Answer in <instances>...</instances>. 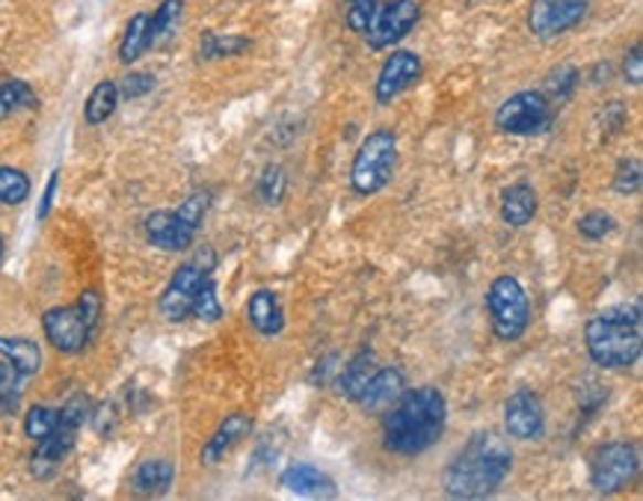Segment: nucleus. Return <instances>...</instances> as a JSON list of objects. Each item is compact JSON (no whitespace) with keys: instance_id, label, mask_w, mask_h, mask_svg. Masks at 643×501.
Instances as JSON below:
<instances>
[{"instance_id":"obj_23","label":"nucleus","mask_w":643,"mask_h":501,"mask_svg":"<svg viewBox=\"0 0 643 501\" xmlns=\"http://www.w3.org/2000/svg\"><path fill=\"white\" fill-rule=\"evenodd\" d=\"M373 371H377V360H373L371 350L356 353L354 360L347 362L345 369H341V374H338L336 392L356 404V401H359V395L365 392V386H368V380L373 377Z\"/></svg>"},{"instance_id":"obj_25","label":"nucleus","mask_w":643,"mask_h":501,"mask_svg":"<svg viewBox=\"0 0 643 501\" xmlns=\"http://www.w3.org/2000/svg\"><path fill=\"white\" fill-rule=\"evenodd\" d=\"M119 107V84L116 81H102L93 86V93L86 95L84 105V122L86 125H104L116 114Z\"/></svg>"},{"instance_id":"obj_6","label":"nucleus","mask_w":643,"mask_h":501,"mask_svg":"<svg viewBox=\"0 0 643 501\" xmlns=\"http://www.w3.org/2000/svg\"><path fill=\"white\" fill-rule=\"evenodd\" d=\"M486 309H489L495 339L504 341V344H513V341H519L528 332L531 300H528V291H525V285L516 276H495L489 291H486Z\"/></svg>"},{"instance_id":"obj_33","label":"nucleus","mask_w":643,"mask_h":501,"mask_svg":"<svg viewBox=\"0 0 643 501\" xmlns=\"http://www.w3.org/2000/svg\"><path fill=\"white\" fill-rule=\"evenodd\" d=\"M614 217L608 214V211H590L584 217L578 220V235L584 237V241H605L611 232H614Z\"/></svg>"},{"instance_id":"obj_2","label":"nucleus","mask_w":643,"mask_h":501,"mask_svg":"<svg viewBox=\"0 0 643 501\" xmlns=\"http://www.w3.org/2000/svg\"><path fill=\"white\" fill-rule=\"evenodd\" d=\"M513 472V451L502 436L481 430L468 439L442 472L445 495L460 501L489 499Z\"/></svg>"},{"instance_id":"obj_10","label":"nucleus","mask_w":643,"mask_h":501,"mask_svg":"<svg viewBox=\"0 0 643 501\" xmlns=\"http://www.w3.org/2000/svg\"><path fill=\"white\" fill-rule=\"evenodd\" d=\"M42 369V350L30 339H3L0 335V409L19 404L21 388Z\"/></svg>"},{"instance_id":"obj_8","label":"nucleus","mask_w":643,"mask_h":501,"mask_svg":"<svg viewBox=\"0 0 643 501\" xmlns=\"http://www.w3.org/2000/svg\"><path fill=\"white\" fill-rule=\"evenodd\" d=\"M551 125H555V110L540 89H523V93L510 95L495 110V131L510 134V137H540L551 131Z\"/></svg>"},{"instance_id":"obj_5","label":"nucleus","mask_w":643,"mask_h":501,"mask_svg":"<svg viewBox=\"0 0 643 501\" xmlns=\"http://www.w3.org/2000/svg\"><path fill=\"white\" fill-rule=\"evenodd\" d=\"M86 416H89V401L84 395L68 397L66 407L60 409V418H56L54 434L36 443V451L30 457V475L36 481H51L60 466L68 457V451L75 448L77 430L84 427Z\"/></svg>"},{"instance_id":"obj_16","label":"nucleus","mask_w":643,"mask_h":501,"mask_svg":"<svg viewBox=\"0 0 643 501\" xmlns=\"http://www.w3.org/2000/svg\"><path fill=\"white\" fill-rule=\"evenodd\" d=\"M143 232H146V241L164 253H185L197 241V228L187 226L185 220L178 217V211H155L143 223Z\"/></svg>"},{"instance_id":"obj_26","label":"nucleus","mask_w":643,"mask_h":501,"mask_svg":"<svg viewBox=\"0 0 643 501\" xmlns=\"http://www.w3.org/2000/svg\"><path fill=\"white\" fill-rule=\"evenodd\" d=\"M36 107H39V98L28 81L10 77V81H3V84H0V119L24 114V110H36Z\"/></svg>"},{"instance_id":"obj_18","label":"nucleus","mask_w":643,"mask_h":501,"mask_svg":"<svg viewBox=\"0 0 643 501\" xmlns=\"http://www.w3.org/2000/svg\"><path fill=\"white\" fill-rule=\"evenodd\" d=\"M280 487L285 492L303 495V499H336L338 495L336 481L312 463H291L280 475Z\"/></svg>"},{"instance_id":"obj_4","label":"nucleus","mask_w":643,"mask_h":501,"mask_svg":"<svg viewBox=\"0 0 643 501\" xmlns=\"http://www.w3.org/2000/svg\"><path fill=\"white\" fill-rule=\"evenodd\" d=\"M398 167V134L392 128H377L356 149L350 167V188L359 196H373L389 188Z\"/></svg>"},{"instance_id":"obj_21","label":"nucleus","mask_w":643,"mask_h":501,"mask_svg":"<svg viewBox=\"0 0 643 501\" xmlns=\"http://www.w3.org/2000/svg\"><path fill=\"white\" fill-rule=\"evenodd\" d=\"M246 321L259 335L264 339H273V335H280L285 330V315H282L280 297L267 288H259V291L252 294L250 303H246Z\"/></svg>"},{"instance_id":"obj_34","label":"nucleus","mask_w":643,"mask_h":501,"mask_svg":"<svg viewBox=\"0 0 643 501\" xmlns=\"http://www.w3.org/2000/svg\"><path fill=\"white\" fill-rule=\"evenodd\" d=\"M208 209H211V193L208 190H193L190 196L178 205V217L185 220L187 226L190 228H197L199 232V226H202V220H205V214H208Z\"/></svg>"},{"instance_id":"obj_30","label":"nucleus","mask_w":643,"mask_h":501,"mask_svg":"<svg viewBox=\"0 0 643 501\" xmlns=\"http://www.w3.org/2000/svg\"><path fill=\"white\" fill-rule=\"evenodd\" d=\"M56 418H60V409L45 407V404H33L24 413V436H28L30 443H42V439L54 434Z\"/></svg>"},{"instance_id":"obj_36","label":"nucleus","mask_w":643,"mask_h":501,"mask_svg":"<svg viewBox=\"0 0 643 501\" xmlns=\"http://www.w3.org/2000/svg\"><path fill=\"white\" fill-rule=\"evenodd\" d=\"M641 179H643L641 161H637V158H623L614 172V190L620 196H632V193L641 190Z\"/></svg>"},{"instance_id":"obj_20","label":"nucleus","mask_w":643,"mask_h":501,"mask_svg":"<svg viewBox=\"0 0 643 501\" xmlns=\"http://www.w3.org/2000/svg\"><path fill=\"white\" fill-rule=\"evenodd\" d=\"M172 481H176L172 460L151 457V460H143L131 472V492L143 495V499H158V495H167L172 490Z\"/></svg>"},{"instance_id":"obj_39","label":"nucleus","mask_w":643,"mask_h":501,"mask_svg":"<svg viewBox=\"0 0 643 501\" xmlns=\"http://www.w3.org/2000/svg\"><path fill=\"white\" fill-rule=\"evenodd\" d=\"M77 309H81V315L86 318V323L93 327V330H98V323H102V294L98 291H84L81 297H77Z\"/></svg>"},{"instance_id":"obj_12","label":"nucleus","mask_w":643,"mask_h":501,"mask_svg":"<svg viewBox=\"0 0 643 501\" xmlns=\"http://www.w3.org/2000/svg\"><path fill=\"white\" fill-rule=\"evenodd\" d=\"M421 3L419 0H389L373 15L371 28L365 33V42L371 51H386L410 36V30L419 24Z\"/></svg>"},{"instance_id":"obj_24","label":"nucleus","mask_w":643,"mask_h":501,"mask_svg":"<svg viewBox=\"0 0 643 501\" xmlns=\"http://www.w3.org/2000/svg\"><path fill=\"white\" fill-rule=\"evenodd\" d=\"M149 47H151V15L149 12H137V15H131V21L125 24V33H122L119 63L134 66Z\"/></svg>"},{"instance_id":"obj_31","label":"nucleus","mask_w":643,"mask_h":501,"mask_svg":"<svg viewBox=\"0 0 643 501\" xmlns=\"http://www.w3.org/2000/svg\"><path fill=\"white\" fill-rule=\"evenodd\" d=\"M190 315L202 323H217L223 318V303H220V297H217V283L211 276H208L205 283H202V288H199Z\"/></svg>"},{"instance_id":"obj_35","label":"nucleus","mask_w":643,"mask_h":501,"mask_svg":"<svg viewBox=\"0 0 643 501\" xmlns=\"http://www.w3.org/2000/svg\"><path fill=\"white\" fill-rule=\"evenodd\" d=\"M377 10H380V0H347V28L365 36Z\"/></svg>"},{"instance_id":"obj_14","label":"nucleus","mask_w":643,"mask_h":501,"mask_svg":"<svg viewBox=\"0 0 643 501\" xmlns=\"http://www.w3.org/2000/svg\"><path fill=\"white\" fill-rule=\"evenodd\" d=\"M504 430L516 443H537L546 434V407L537 392L519 388L504 401Z\"/></svg>"},{"instance_id":"obj_7","label":"nucleus","mask_w":643,"mask_h":501,"mask_svg":"<svg viewBox=\"0 0 643 501\" xmlns=\"http://www.w3.org/2000/svg\"><path fill=\"white\" fill-rule=\"evenodd\" d=\"M214 265V253L205 246V249H199V256L193 262H185V265L178 267L167 288H164V294L158 297V312L164 321L181 323L190 318V309H193L199 288L211 276Z\"/></svg>"},{"instance_id":"obj_29","label":"nucleus","mask_w":643,"mask_h":501,"mask_svg":"<svg viewBox=\"0 0 643 501\" xmlns=\"http://www.w3.org/2000/svg\"><path fill=\"white\" fill-rule=\"evenodd\" d=\"M30 196V179L28 172L15 170V167H0V205H24Z\"/></svg>"},{"instance_id":"obj_38","label":"nucleus","mask_w":643,"mask_h":501,"mask_svg":"<svg viewBox=\"0 0 643 501\" xmlns=\"http://www.w3.org/2000/svg\"><path fill=\"white\" fill-rule=\"evenodd\" d=\"M623 77H625V84L634 86V89L643 84V45L641 42H634V45L625 51Z\"/></svg>"},{"instance_id":"obj_3","label":"nucleus","mask_w":643,"mask_h":501,"mask_svg":"<svg viewBox=\"0 0 643 501\" xmlns=\"http://www.w3.org/2000/svg\"><path fill=\"white\" fill-rule=\"evenodd\" d=\"M584 344H588L590 360L597 362L599 369H632L643 353L641 300L593 315L584 327Z\"/></svg>"},{"instance_id":"obj_37","label":"nucleus","mask_w":643,"mask_h":501,"mask_svg":"<svg viewBox=\"0 0 643 501\" xmlns=\"http://www.w3.org/2000/svg\"><path fill=\"white\" fill-rule=\"evenodd\" d=\"M155 75L151 72H128V75L122 77L119 84V98H128V102H134V98H143V95H149L151 89H155Z\"/></svg>"},{"instance_id":"obj_22","label":"nucleus","mask_w":643,"mask_h":501,"mask_svg":"<svg viewBox=\"0 0 643 501\" xmlns=\"http://www.w3.org/2000/svg\"><path fill=\"white\" fill-rule=\"evenodd\" d=\"M540 209V199H537V190L528 184V181H516L510 188H504L502 193V220L504 226L523 228L528 226Z\"/></svg>"},{"instance_id":"obj_40","label":"nucleus","mask_w":643,"mask_h":501,"mask_svg":"<svg viewBox=\"0 0 643 501\" xmlns=\"http://www.w3.org/2000/svg\"><path fill=\"white\" fill-rule=\"evenodd\" d=\"M576 84H578V72L572 66H560L558 72H551V77H549V89L558 95V102L560 98H567Z\"/></svg>"},{"instance_id":"obj_41","label":"nucleus","mask_w":643,"mask_h":501,"mask_svg":"<svg viewBox=\"0 0 643 501\" xmlns=\"http://www.w3.org/2000/svg\"><path fill=\"white\" fill-rule=\"evenodd\" d=\"M56 184H60V170L51 172V179H48L45 193H42V202H39V211H36L39 220H48V214H51V205H54V196H56Z\"/></svg>"},{"instance_id":"obj_28","label":"nucleus","mask_w":643,"mask_h":501,"mask_svg":"<svg viewBox=\"0 0 643 501\" xmlns=\"http://www.w3.org/2000/svg\"><path fill=\"white\" fill-rule=\"evenodd\" d=\"M250 47L246 36H220V33H202L199 42V60H225L238 57Z\"/></svg>"},{"instance_id":"obj_19","label":"nucleus","mask_w":643,"mask_h":501,"mask_svg":"<svg viewBox=\"0 0 643 501\" xmlns=\"http://www.w3.org/2000/svg\"><path fill=\"white\" fill-rule=\"evenodd\" d=\"M250 430H252V416H246V413H232V416H225L223 422H220V427L211 434V439L202 445V455H199L202 466L220 463V460L232 451L234 445L250 436Z\"/></svg>"},{"instance_id":"obj_13","label":"nucleus","mask_w":643,"mask_h":501,"mask_svg":"<svg viewBox=\"0 0 643 501\" xmlns=\"http://www.w3.org/2000/svg\"><path fill=\"white\" fill-rule=\"evenodd\" d=\"M42 332H45L48 344L66 356H75L93 341L95 330L86 323L77 306H54L42 315Z\"/></svg>"},{"instance_id":"obj_32","label":"nucleus","mask_w":643,"mask_h":501,"mask_svg":"<svg viewBox=\"0 0 643 501\" xmlns=\"http://www.w3.org/2000/svg\"><path fill=\"white\" fill-rule=\"evenodd\" d=\"M285 188H288V179H285V170L271 163V167H264L262 179H259V196H262L264 205H280L282 199H285Z\"/></svg>"},{"instance_id":"obj_27","label":"nucleus","mask_w":643,"mask_h":501,"mask_svg":"<svg viewBox=\"0 0 643 501\" xmlns=\"http://www.w3.org/2000/svg\"><path fill=\"white\" fill-rule=\"evenodd\" d=\"M181 12H185V0H164L155 15H151V47L167 45L169 39L176 36L178 24H181Z\"/></svg>"},{"instance_id":"obj_1","label":"nucleus","mask_w":643,"mask_h":501,"mask_svg":"<svg viewBox=\"0 0 643 501\" xmlns=\"http://www.w3.org/2000/svg\"><path fill=\"white\" fill-rule=\"evenodd\" d=\"M447 427V401L436 386L403 392L389 413H382V448L398 457H419L442 439Z\"/></svg>"},{"instance_id":"obj_15","label":"nucleus","mask_w":643,"mask_h":501,"mask_svg":"<svg viewBox=\"0 0 643 501\" xmlns=\"http://www.w3.org/2000/svg\"><path fill=\"white\" fill-rule=\"evenodd\" d=\"M424 75V63L415 51H394L392 57L386 60L373 84V98L377 105H392L394 98H401L407 89L419 84Z\"/></svg>"},{"instance_id":"obj_42","label":"nucleus","mask_w":643,"mask_h":501,"mask_svg":"<svg viewBox=\"0 0 643 501\" xmlns=\"http://www.w3.org/2000/svg\"><path fill=\"white\" fill-rule=\"evenodd\" d=\"M3 249H7V244H3V237H0V262H3Z\"/></svg>"},{"instance_id":"obj_9","label":"nucleus","mask_w":643,"mask_h":501,"mask_svg":"<svg viewBox=\"0 0 643 501\" xmlns=\"http://www.w3.org/2000/svg\"><path fill=\"white\" fill-rule=\"evenodd\" d=\"M641 472V451L629 439H614L599 448L590 460V487L599 495H616L632 487Z\"/></svg>"},{"instance_id":"obj_11","label":"nucleus","mask_w":643,"mask_h":501,"mask_svg":"<svg viewBox=\"0 0 643 501\" xmlns=\"http://www.w3.org/2000/svg\"><path fill=\"white\" fill-rule=\"evenodd\" d=\"M590 0H531L528 7V30L534 39L551 42L588 19Z\"/></svg>"},{"instance_id":"obj_17","label":"nucleus","mask_w":643,"mask_h":501,"mask_svg":"<svg viewBox=\"0 0 643 501\" xmlns=\"http://www.w3.org/2000/svg\"><path fill=\"white\" fill-rule=\"evenodd\" d=\"M407 392V377H403L401 369H392V365H386V369L373 371V377L368 380V386L359 395V407L365 413H371V416H382V413H389V409L401 401V395Z\"/></svg>"}]
</instances>
